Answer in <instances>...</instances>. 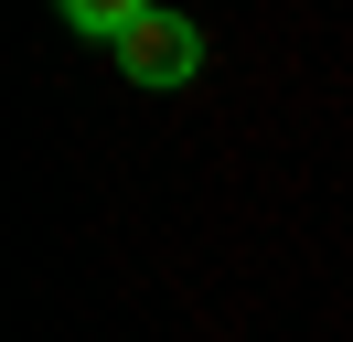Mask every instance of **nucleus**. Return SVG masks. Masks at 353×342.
<instances>
[{"mask_svg":"<svg viewBox=\"0 0 353 342\" xmlns=\"http://www.w3.org/2000/svg\"><path fill=\"white\" fill-rule=\"evenodd\" d=\"M54 11H65V32H86V43H129L161 0H54Z\"/></svg>","mask_w":353,"mask_h":342,"instance_id":"2","label":"nucleus"},{"mask_svg":"<svg viewBox=\"0 0 353 342\" xmlns=\"http://www.w3.org/2000/svg\"><path fill=\"white\" fill-rule=\"evenodd\" d=\"M118 75L150 86V97H172V86H193V75H203V32H193L182 11H150L129 43H118Z\"/></svg>","mask_w":353,"mask_h":342,"instance_id":"1","label":"nucleus"}]
</instances>
